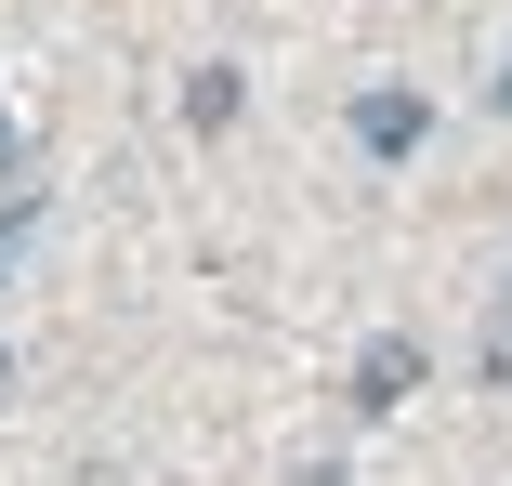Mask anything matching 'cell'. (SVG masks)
Segmentation results:
<instances>
[{"mask_svg": "<svg viewBox=\"0 0 512 486\" xmlns=\"http://www.w3.org/2000/svg\"><path fill=\"white\" fill-rule=\"evenodd\" d=\"M368 145H381V158L421 145V92H368Z\"/></svg>", "mask_w": 512, "mask_h": 486, "instance_id": "cell-1", "label": "cell"}, {"mask_svg": "<svg viewBox=\"0 0 512 486\" xmlns=\"http://www.w3.org/2000/svg\"><path fill=\"white\" fill-rule=\"evenodd\" d=\"M407 381H421V355H407V342H368V381H355V395L368 408H407Z\"/></svg>", "mask_w": 512, "mask_h": 486, "instance_id": "cell-2", "label": "cell"}, {"mask_svg": "<svg viewBox=\"0 0 512 486\" xmlns=\"http://www.w3.org/2000/svg\"><path fill=\"white\" fill-rule=\"evenodd\" d=\"M473 368H486V381H512V276H499V303H486V342H473Z\"/></svg>", "mask_w": 512, "mask_h": 486, "instance_id": "cell-3", "label": "cell"}, {"mask_svg": "<svg viewBox=\"0 0 512 486\" xmlns=\"http://www.w3.org/2000/svg\"><path fill=\"white\" fill-rule=\"evenodd\" d=\"M27 237H40V198H0V289H14V263H27Z\"/></svg>", "mask_w": 512, "mask_h": 486, "instance_id": "cell-4", "label": "cell"}, {"mask_svg": "<svg viewBox=\"0 0 512 486\" xmlns=\"http://www.w3.org/2000/svg\"><path fill=\"white\" fill-rule=\"evenodd\" d=\"M0 171H14V119H0Z\"/></svg>", "mask_w": 512, "mask_h": 486, "instance_id": "cell-5", "label": "cell"}, {"mask_svg": "<svg viewBox=\"0 0 512 486\" xmlns=\"http://www.w3.org/2000/svg\"><path fill=\"white\" fill-rule=\"evenodd\" d=\"M499 106H512V53H499Z\"/></svg>", "mask_w": 512, "mask_h": 486, "instance_id": "cell-6", "label": "cell"}, {"mask_svg": "<svg viewBox=\"0 0 512 486\" xmlns=\"http://www.w3.org/2000/svg\"><path fill=\"white\" fill-rule=\"evenodd\" d=\"M0 381H14V355H0Z\"/></svg>", "mask_w": 512, "mask_h": 486, "instance_id": "cell-7", "label": "cell"}]
</instances>
